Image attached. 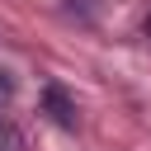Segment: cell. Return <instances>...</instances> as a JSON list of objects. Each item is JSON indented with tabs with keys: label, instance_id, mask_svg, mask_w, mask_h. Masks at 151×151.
Returning a JSON list of instances; mask_svg holds the SVG:
<instances>
[{
	"label": "cell",
	"instance_id": "cell-2",
	"mask_svg": "<svg viewBox=\"0 0 151 151\" xmlns=\"http://www.w3.org/2000/svg\"><path fill=\"white\" fill-rule=\"evenodd\" d=\"M9 94H14V85H9V80H5V76H0V109H5V104H9Z\"/></svg>",
	"mask_w": 151,
	"mask_h": 151
},
{
	"label": "cell",
	"instance_id": "cell-1",
	"mask_svg": "<svg viewBox=\"0 0 151 151\" xmlns=\"http://www.w3.org/2000/svg\"><path fill=\"white\" fill-rule=\"evenodd\" d=\"M47 109H52V118H57L61 127H71V123H76V109H71V99H66V94H61L57 85L47 90Z\"/></svg>",
	"mask_w": 151,
	"mask_h": 151
}]
</instances>
